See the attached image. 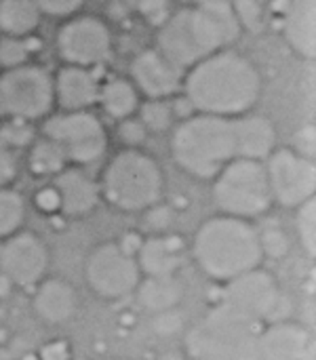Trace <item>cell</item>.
<instances>
[{
    "mask_svg": "<svg viewBox=\"0 0 316 360\" xmlns=\"http://www.w3.org/2000/svg\"><path fill=\"white\" fill-rule=\"evenodd\" d=\"M182 93L196 114L239 118L260 101L262 74L251 59L226 46L184 72Z\"/></svg>",
    "mask_w": 316,
    "mask_h": 360,
    "instance_id": "cell-1",
    "label": "cell"
},
{
    "mask_svg": "<svg viewBox=\"0 0 316 360\" xmlns=\"http://www.w3.org/2000/svg\"><path fill=\"white\" fill-rule=\"evenodd\" d=\"M190 257L203 276L211 283L226 285L260 268L266 251L253 221L220 213L196 228L190 243Z\"/></svg>",
    "mask_w": 316,
    "mask_h": 360,
    "instance_id": "cell-2",
    "label": "cell"
},
{
    "mask_svg": "<svg viewBox=\"0 0 316 360\" xmlns=\"http://www.w3.org/2000/svg\"><path fill=\"white\" fill-rule=\"evenodd\" d=\"M156 49L182 72L220 49L230 46L241 36V25L232 13H211L198 6L173 11L156 27Z\"/></svg>",
    "mask_w": 316,
    "mask_h": 360,
    "instance_id": "cell-3",
    "label": "cell"
},
{
    "mask_svg": "<svg viewBox=\"0 0 316 360\" xmlns=\"http://www.w3.org/2000/svg\"><path fill=\"white\" fill-rule=\"evenodd\" d=\"M169 148L186 175L211 181L230 160L239 158L234 118L194 112L173 129Z\"/></svg>",
    "mask_w": 316,
    "mask_h": 360,
    "instance_id": "cell-4",
    "label": "cell"
},
{
    "mask_svg": "<svg viewBox=\"0 0 316 360\" xmlns=\"http://www.w3.org/2000/svg\"><path fill=\"white\" fill-rule=\"evenodd\" d=\"M101 200L120 213H146L165 196V173L154 156L141 148H122L97 179Z\"/></svg>",
    "mask_w": 316,
    "mask_h": 360,
    "instance_id": "cell-5",
    "label": "cell"
},
{
    "mask_svg": "<svg viewBox=\"0 0 316 360\" xmlns=\"http://www.w3.org/2000/svg\"><path fill=\"white\" fill-rule=\"evenodd\" d=\"M260 327V323L220 302L186 333V356L192 360H258Z\"/></svg>",
    "mask_w": 316,
    "mask_h": 360,
    "instance_id": "cell-6",
    "label": "cell"
},
{
    "mask_svg": "<svg viewBox=\"0 0 316 360\" xmlns=\"http://www.w3.org/2000/svg\"><path fill=\"white\" fill-rule=\"evenodd\" d=\"M211 184V198L222 215L253 221L274 205L264 160L234 158Z\"/></svg>",
    "mask_w": 316,
    "mask_h": 360,
    "instance_id": "cell-7",
    "label": "cell"
},
{
    "mask_svg": "<svg viewBox=\"0 0 316 360\" xmlns=\"http://www.w3.org/2000/svg\"><path fill=\"white\" fill-rule=\"evenodd\" d=\"M55 112L53 74L34 61L0 68V118L42 122Z\"/></svg>",
    "mask_w": 316,
    "mask_h": 360,
    "instance_id": "cell-8",
    "label": "cell"
},
{
    "mask_svg": "<svg viewBox=\"0 0 316 360\" xmlns=\"http://www.w3.org/2000/svg\"><path fill=\"white\" fill-rule=\"evenodd\" d=\"M40 135L55 141L72 167L89 169L103 160L110 137L103 120L91 110L61 112L55 110L42 120Z\"/></svg>",
    "mask_w": 316,
    "mask_h": 360,
    "instance_id": "cell-9",
    "label": "cell"
},
{
    "mask_svg": "<svg viewBox=\"0 0 316 360\" xmlns=\"http://www.w3.org/2000/svg\"><path fill=\"white\" fill-rule=\"evenodd\" d=\"M82 272L91 293L103 302L131 297L144 278L135 259V249L120 240H106L93 247L84 259Z\"/></svg>",
    "mask_w": 316,
    "mask_h": 360,
    "instance_id": "cell-10",
    "label": "cell"
},
{
    "mask_svg": "<svg viewBox=\"0 0 316 360\" xmlns=\"http://www.w3.org/2000/svg\"><path fill=\"white\" fill-rule=\"evenodd\" d=\"M55 49L61 63L99 70L114 55V36L101 17L80 11L63 19L55 36Z\"/></svg>",
    "mask_w": 316,
    "mask_h": 360,
    "instance_id": "cell-11",
    "label": "cell"
},
{
    "mask_svg": "<svg viewBox=\"0 0 316 360\" xmlns=\"http://www.w3.org/2000/svg\"><path fill=\"white\" fill-rule=\"evenodd\" d=\"M272 200L285 209H298L306 200L316 198V165L293 148L274 150L266 160Z\"/></svg>",
    "mask_w": 316,
    "mask_h": 360,
    "instance_id": "cell-12",
    "label": "cell"
},
{
    "mask_svg": "<svg viewBox=\"0 0 316 360\" xmlns=\"http://www.w3.org/2000/svg\"><path fill=\"white\" fill-rule=\"evenodd\" d=\"M51 253L42 236L30 230H19L0 240V276L17 289H34L49 276Z\"/></svg>",
    "mask_w": 316,
    "mask_h": 360,
    "instance_id": "cell-13",
    "label": "cell"
},
{
    "mask_svg": "<svg viewBox=\"0 0 316 360\" xmlns=\"http://www.w3.org/2000/svg\"><path fill=\"white\" fill-rule=\"evenodd\" d=\"M222 302L249 316L251 321L264 325L279 312L283 295L277 278L260 266L226 283Z\"/></svg>",
    "mask_w": 316,
    "mask_h": 360,
    "instance_id": "cell-14",
    "label": "cell"
},
{
    "mask_svg": "<svg viewBox=\"0 0 316 360\" xmlns=\"http://www.w3.org/2000/svg\"><path fill=\"white\" fill-rule=\"evenodd\" d=\"M129 80L146 99H171L182 91L184 72L156 46H148L131 59Z\"/></svg>",
    "mask_w": 316,
    "mask_h": 360,
    "instance_id": "cell-15",
    "label": "cell"
},
{
    "mask_svg": "<svg viewBox=\"0 0 316 360\" xmlns=\"http://www.w3.org/2000/svg\"><path fill=\"white\" fill-rule=\"evenodd\" d=\"M312 352V335L302 323L272 321L260 327L258 360H306Z\"/></svg>",
    "mask_w": 316,
    "mask_h": 360,
    "instance_id": "cell-16",
    "label": "cell"
},
{
    "mask_svg": "<svg viewBox=\"0 0 316 360\" xmlns=\"http://www.w3.org/2000/svg\"><path fill=\"white\" fill-rule=\"evenodd\" d=\"M49 181L59 196V215L68 219L89 217L101 202L97 179L82 167L70 165Z\"/></svg>",
    "mask_w": 316,
    "mask_h": 360,
    "instance_id": "cell-17",
    "label": "cell"
},
{
    "mask_svg": "<svg viewBox=\"0 0 316 360\" xmlns=\"http://www.w3.org/2000/svg\"><path fill=\"white\" fill-rule=\"evenodd\" d=\"M99 86H101V78L97 76V70L63 63L57 72H53L55 110L78 112V110L95 108L99 97Z\"/></svg>",
    "mask_w": 316,
    "mask_h": 360,
    "instance_id": "cell-18",
    "label": "cell"
},
{
    "mask_svg": "<svg viewBox=\"0 0 316 360\" xmlns=\"http://www.w3.org/2000/svg\"><path fill=\"white\" fill-rule=\"evenodd\" d=\"M32 310L44 325L59 327L76 319L80 297L72 283L59 276H44L32 289Z\"/></svg>",
    "mask_w": 316,
    "mask_h": 360,
    "instance_id": "cell-19",
    "label": "cell"
},
{
    "mask_svg": "<svg viewBox=\"0 0 316 360\" xmlns=\"http://www.w3.org/2000/svg\"><path fill=\"white\" fill-rule=\"evenodd\" d=\"M141 276H177L186 262V243L177 234L156 232L135 247Z\"/></svg>",
    "mask_w": 316,
    "mask_h": 360,
    "instance_id": "cell-20",
    "label": "cell"
},
{
    "mask_svg": "<svg viewBox=\"0 0 316 360\" xmlns=\"http://www.w3.org/2000/svg\"><path fill=\"white\" fill-rule=\"evenodd\" d=\"M283 34L302 59L316 57V0H287Z\"/></svg>",
    "mask_w": 316,
    "mask_h": 360,
    "instance_id": "cell-21",
    "label": "cell"
},
{
    "mask_svg": "<svg viewBox=\"0 0 316 360\" xmlns=\"http://www.w3.org/2000/svg\"><path fill=\"white\" fill-rule=\"evenodd\" d=\"M234 124L239 139V158L266 160L277 150V131L268 118L249 112L234 118Z\"/></svg>",
    "mask_w": 316,
    "mask_h": 360,
    "instance_id": "cell-22",
    "label": "cell"
},
{
    "mask_svg": "<svg viewBox=\"0 0 316 360\" xmlns=\"http://www.w3.org/2000/svg\"><path fill=\"white\" fill-rule=\"evenodd\" d=\"M139 103H141V95L129 78L112 76V78L101 80L97 105L114 122L135 116Z\"/></svg>",
    "mask_w": 316,
    "mask_h": 360,
    "instance_id": "cell-23",
    "label": "cell"
},
{
    "mask_svg": "<svg viewBox=\"0 0 316 360\" xmlns=\"http://www.w3.org/2000/svg\"><path fill=\"white\" fill-rule=\"evenodd\" d=\"M135 295L144 310L152 314H167L179 306L184 285L177 276H144L135 289Z\"/></svg>",
    "mask_w": 316,
    "mask_h": 360,
    "instance_id": "cell-24",
    "label": "cell"
},
{
    "mask_svg": "<svg viewBox=\"0 0 316 360\" xmlns=\"http://www.w3.org/2000/svg\"><path fill=\"white\" fill-rule=\"evenodd\" d=\"M40 21L42 13L32 0H0V36H34Z\"/></svg>",
    "mask_w": 316,
    "mask_h": 360,
    "instance_id": "cell-25",
    "label": "cell"
},
{
    "mask_svg": "<svg viewBox=\"0 0 316 360\" xmlns=\"http://www.w3.org/2000/svg\"><path fill=\"white\" fill-rule=\"evenodd\" d=\"M25 167L32 177L49 181L55 175H59L65 167H70V162L55 141H51L44 135H38L25 150Z\"/></svg>",
    "mask_w": 316,
    "mask_h": 360,
    "instance_id": "cell-26",
    "label": "cell"
},
{
    "mask_svg": "<svg viewBox=\"0 0 316 360\" xmlns=\"http://www.w3.org/2000/svg\"><path fill=\"white\" fill-rule=\"evenodd\" d=\"M27 217V205L21 192L13 186L0 188V240L23 230Z\"/></svg>",
    "mask_w": 316,
    "mask_h": 360,
    "instance_id": "cell-27",
    "label": "cell"
},
{
    "mask_svg": "<svg viewBox=\"0 0 316 360\" xmlns=\"http://www.w3.org/2000/svg\"><path fill=\"white\" fill-rule=\"evenodd\" d=\"M137 118L150 135H163L173 124V108L169 99H146L137 108Z\"/></svg>",
    "mask_w": 316,
    "mask_h": 360,
    "instance_id": "cell-28",
    "label": "cell"
},
{
    "mask_svg": "<svg viewBox=\"0 0 316 360\" xmlns=\"http://www.w3.org/2000/svg\"><path fill=\"white\" fill-rule=\"evenodd\" d=\"M296 211V236L298 243L304 251V255L315 262L316 259V198L306 200L304 205H300Z\"/></svg>",
    "mask_w": 316,
    "mask_h": 360,
    "instance_id": "cell-29",
    "label": "cell"
},
{
    "mask_svg": "<svg viewBox=\"0 0 316 360\" xmlns=\"http://www.w3.org/2000/svg\"><path fill=\"white\" fill-rule=\"evenodd\" d=\"M38 137L36 124L17 118H0V143L11 148L13 152L27 150L32 141Z\"/></svg>",
    "mask_w": 316,
    "mask_h": 360,
    "instance_id": "cell-30",
    "label": "cell"
},
{
    "mask_svg": "<svg viewBox=\"0 0 316 360\" xmlns=\"http://www.w3.org/2000/svg\"><path fill=\"white\" fill-rule=\"evenodd\" d=\"M32 36L25 38H11V36H0V68H13L32 61Z\"/></svg>",
    "mask_w": 316,
    "mask_h": 360,
    "instance_id": "cell-31",
    "label": "cell"
},
{
    "mask_svg": "<svg viewBox=\"0 0 316 360\" xmlns=\"http://www.w3.org/2000/svg\"><path fill=\"white\" fill-rule=\"evenodd\" d=\"M125 2L139 19H144L152 27H158L173 13L175 0H125Z\"/></svg>",
    "mask_w": 316,
    "mask_h": 360,
    "instance_id": "cell-32",
    "label": "cell"
},
{
    "mask_svg": "<svg viewBox=\"0 0 316 360\" xmlns=\"http://www.w3.org/2000/svg\"><path fill=\"white\" fill-rule=\"evenodd\" d=\"M232 11L241 30L260 32L264 27L266 17H264V6L260 4V0H234Z\"/></svg>",
    "mask_w": 316,
    "mask_h": 360,
    "instance_id": "cell-33",
    "label": "cell"
},
{
    "mask_svg": "<svg viewBox=\"0 0 316 360\" xmlns=\"http://www.w3.org/2000/svg\"><path fill=\"white\" fill-rule=\"evenodd\" d=\"M116 133H118V139L125 143V148H141L148 139V131L146 127L141 124V120L135 116L131 118H125V120H118L116 122Z\"/></svg>",
    "mask_w": 316,
    "mask_h": 360,
    "instance_id": "cell-34",
    "label": "cell"
},
{
    "mask_svg": "<svg viewBox=\"0 0 316 360\" xmlns=\"http://www.w3.org/2000/svg\"><path fill=\"white\" fill-rule=\"evenodd\" d=\"M32 2L40 8L42 17L65 19L74 13H80L87 0H32Z\"/></svg>",
    "mask_w": 316,
    "mask_h": 360,
    "instance_id": "cell-35",
    "label": "cell"
},
{
    "mask_svg": "<svg viewBox=\"0 0 316 360\" xmlns=\"http://www.w3.org/2000/svg\"><path fill=\"white\" fill-rule=\"evenodd\" d=\"M32 205L34 209L40 213V215H46V217H53V215H59V196L53 188L51 181H46L44 186H40L34 196H32Z\"/></svg>",
    "mask_w": 316,
    "mask_h": 360,
    "instance_id": "cell-36",
    "label": "cell"
},
{
    "mask_svg": "<svg viewBox=\"0 0 316 360\" xmlns=\"http://www.w3.org/2000/svg\"><path fill=\"white\" fill-rule=\"evenodd\" d=\"M19 175V158L17 152L0 143V188L13 186Z\"/></svg>",
    "mask_w": 316,
    "mask_h": 360,
    "instance_id": "cell-37",
    "label": "cell"
},
{
    "mask_svg": "<svg viewBox=\"0 0 316 360\" xmlns=\"http://www.w3.org/2000/svg\"><path fill=\"white\" fill-rule=\"evenodd\" d=\"M38 360H72L70 342H65V340H51V342H46L40 348V352H38Z\"/></svg>",
    "mask_w": 316,
    "mask_h": 360,
    "instance_id": "cell-38",
    "label": "cell"
},
{
    "mask_svg": "<svg viewBox=\"0 0 316 360\" xmlns=\"http://www.w3.org/2000/svg\"><path fill=\"white\" fill-rule=\"evenodd\" d=\"M234 0H194V6L211 13H232Z\"/></svg>",
    "mask_w": 316,
    "mask_h": 360,
    "instance_id": "cell-39",
    "label": "cell"
},
{
    "mask_svg": "<svg viewBox=\"0 0 316 360\" xmlns=\"http://www.w3.org/2000/svg\"><path fill=\"white\" fill-rule=\"evenodd\" d=\"M169 360H192V359H188V356H182V359H169Z\"/></svg>",
    "mask_w": 316,
    "mask_h": 360,
    "instance_id": "cell-40",
    "label": "cell"
},
{
    "mask_svg": "<svg viewBox=\"0 0 316 360\" xmlns=\"http://www.w3.org/2000/svg\"><path fill=\"white\" fill-rule=\"evenodd\" d=\"M103 360H127V359H103Z\"/></svg>",
    "mask_w": 316,
    "mask_h": 360,
    "instance_id": "cell-41",
    "label": "cell"
}]
</instances>
